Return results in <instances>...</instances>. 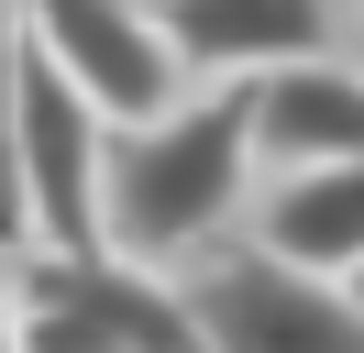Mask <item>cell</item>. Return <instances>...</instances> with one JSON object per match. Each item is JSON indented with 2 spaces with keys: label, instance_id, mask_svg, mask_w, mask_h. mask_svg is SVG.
<instances>
[{
  "label": "cell",
  "instance_id": "6",
  "mask_svg": "<svg viewBox=\"0 0 364 353\" xmlns=\"http://www.w3.org/2000/svg\"><path fill=\"white\" fill-rule=\"evenodd\" d=\"M243 132H254V188L364 154V78L342 56H298L276 78H243Z\"/></svg>",
  "mask_w": 364,
  "mask_h": 353
},
{
  "label": "cell",
  "instance_id": "1",
  "mask_svg": "<svg viewBox=\"0 0 364 353\" xmlns=\"http://www.w3.org/2000/svg\"><path fill=\"white\" fill-rule=\"evenodd\" d=\"M254 199V132L243 88H188L177 110L111 132V176H100V243L133 265H188L221 243V221Z\"/></svg>",
  "mask_w": 364,
  "mask_h": 353
},
{
  "label": "cell",
  "instance_id": "3",
  "mask_svg": "<svg viewBox=\"0 0 364 353\" xmlns=\"http://www.w3.org/2000/svg\"><path fill=\"white\" fill-rule=\"evenodd\" d=\"M100 176H111V122H100V100L67 88L45 56H23V88H11V154H0V221L77 254V243H100Z\"/></svg>",
  "mask_w": 364,
  "mask_h": 353
},
{
  "label": "cell",
  "instance_id": "9",
  "mask_svg": "<svg viewBox=\"0 0 364 353\" xmlns=\"http://www.w3.org/2000/svg\"><path fill=\"white\" fill-rule=\"evenodd\" d=\"M23 0H0V154H11V88H23ZM0 243H11V221H0Z\"/></svg>",
  "mask_w": 364,
  "mask_h": 353
},
{
  "label": "cell",
  "instance_id": "7",
  "mask_svg": "<svg viewBox=\"0 0 364 353\" xmlns=\"http://www.w3.org/2000/svg\"><path fill=\"white\" fill-rule=\"evenodd\" d=\"M155 11H166V44L188 56V78H210V88L331 56V0H155Z\"/></svg>",
  "mask_w": 364,
  "mask_h": 353
},
{
  "label": "cell",
  "instance_id": "4",
  "mask_svg": "<svg viewBox=\"0 0 364 353\" xmlns=\"http://www.w3.org/2000/svg\"><path fill=\"white\" fill-rule=\"evenodd\" d=\"M177 287L199 320V353H364V309L342 298V276L276 265L265 243L199 254V276H177Z\"/></svg>",
  "mask_w": 364,
  "mask_h": 353
},
{
  "label": "cell",
  "instance_id": "8",
  "mask_svg": "<svg viewBox=\"0 0 364 353\" xmlns=\"http://www.w3.org/2000/svg\"><path fill=\"white\" fill-rule=\"evenodd\" d=\"M254 243L276 265H309V276H353L364 265V154L309 166V176H265L254 188Z\"/></svg>",
  "mask_w": 364,
  "mask_h": 353
},
{
  "label": "cell",
  "instance_id": "5",
  "mask_svg": "<svg viewBox=\"0 0 364 353\" xmlns=\"http://www.w3.org/2000/svg\"><path fill=\"white\" fill-rule=\"evenodd\" d=\"M23 33H33V56H45L67 88L100 100L111 132L188 100V56L166 44L155 0H23Z\"/></svg>",
  "mask_w": 364,
  "mask_h": 353
},
{
  "label": "cell",
  "instance_id": "11",
  "mask_svg": "<svg viewBox=\"0 0 364 353\" xmlns=\"http://www.w3.org/2000/svg\"><path fill=\"white\" fill-rule=\"evenodd\" d=\"M342 298H353V309H364V265H353V276H342Z\"/></svg>",
  "mask_w": 364,
  "mask_h": 353
},
{
  "label": "cell",
  "instance_id": "2",
  "mask_svg": "<svg viewBox=\"0 0 364 353\" xmlns=\"http://www.w3.org/2000/svg\"><path fill=\"white\" fill-rule=\"evenodd\" d=\"M11 342L23 353H199L188 287L111 243H33L11 254Z\"/></svg>",
  "mask_w": 364,
  "mask_h": 353
},
{
  "label": "cell",
  "instance_id": "10",
  "mask_svg": "<svg viewBox=\"0 0 364 353\" xmlns=\"http://www.w3.org/2000/svg\"><path fill=\"white\" fill-rule=\"evenodd\" d=\"M0 353H23V342H11V276H0Z\"/></svg>",
  "mask_w": 364,
  "mask_h": 353
}]
</instances>
